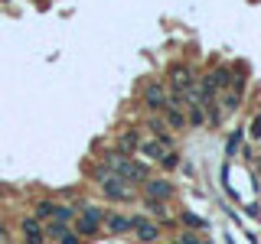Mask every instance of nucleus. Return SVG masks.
<instances>
[{
  "label": "nucleus",
  "instance_id": "16",
  "mask_svg": "<svg viewBox=\"0 0 261 244\" xmlns=\"http://www.w3.org/2000/svg\"><path fill=\"white\" fill-rule=\"evenodd\" d=\"M160 163H163V166H167V169H173L176 163H179V160H176V150H170V153H167V157H163Z\"/></svg>",
  "mask_w": 261,
  "mask_h": 244
},
{
  "label": "nucleus",
  "instance_id": "7",
  "mask_svg": "<svg viewBox=\"0 0 261 244\" xmlns=\"http://www.w3.org/2000/svg\"><path fill=\"white\" fill-rule=\"evenodd\" d=\"M134 234H137V238H141L144 244H150V241H157V238H160V228L153 225L150 218H141V215H137V218H134Z\"/></svg>",
  "mask_w": 261,
  "mask_h": 244
},
{
  "label": "nucleus",
  "instance_id": "3",
  "mask_svg": "<svg viewBox=\"0 0 261 244\" xmlns=\"http://www.w3.org/2000/svg\"><path fill=\"white\" fill-rule=\"evenodd\" d=\"M193 88H196V78H193V72L186 69V65H173V69H170V92H173V98H179V101H186Z\"/></svg>",
  "mask_w": 261,
  "mask_h": 244
},
{
  "label": "nucleus",
  "instance_id": "17",
  "mask_svg": "<svg viewBox=\"0 0 261 244\" xmlns=\"http://www.w3.org/2000/svg\"><path fill=\"white\" fill-rule=\"evenodd\" d=\"M239 140H242V134H235L232 140H228V153H235V146H239Z\"/></svg>",
  "mask_w": 261,
  "mask_h": 244
},
{
  "label": "nucleus",
  "instance_id": "15",
  "mask_svg": "<svg viewBox=\"0 0 261 244\" xmlns=\"http://www.w3.org/2000/svg\"><path fill=\"white\" fill-rule=\"evenodd\" d=\"M147 211H150V215H163V218H167V208H163V202L160 199H147Z\"/></svg>",
  "mask_w": 261,
  "mask_h": 244
},
{
  "label": "nucleus",
  "instance_id": "8",
  "mask_svg": "<svg viewBox=\"0 0 261 244\" xmlns=\"http://www.w3.org/2000/svg\"><path fill=\"white\" fill-rule=\"evenodd\" d=\"M170 150H173V146H167V140H160V137H153V140H141V153L147 160H163Z\"/></svg>",
  "mask_w": 261,
  "mask_h": 244
},
{
  "label": "nucleus",
  "instance_id": "1",
  "mask_svg": "<svg viewBox=\"0 0 261 244\" xmlns=\"http://www.w3.org/2000/svg\"><path fill=\"white\" fill-rule=\"evenodd\" d=\"M105 166L111 169V173H118V176H124L127 182H147V166L144 163H137V160H130L124 157V153H108L105 157Z\"/></svg>",
  "mask_w": 261,
  "mask_h": 244
},
{
  "label": "nucleus",
  "instance_id": "5",
  "mask_svg": "<svg viewBox=\"0 0 261 244\" xmlns=\"http://www.w3.org/2000/svg\"><path fill=\"white\" fill-rule=\"evenodd\" d=\"M98 228H101V208H95V205H85V208H82V215H79V225H75V231H79V234H95Z\"/></svg>",
  "mask_w": 261,
  "mask_h": 244
},
{
  "label": "nucleus",
  "instance_id": "4",
  "mask_svg": "<svg viewBox=\"0 0 261 244\" xmlns=\"http://www.w3.org/2000/svg\"><path fill=\"white\" fill-rule=\"evenodd\" d=\"M144 104L150 111H163L170 104V95H167V88H163V81H147L144 85Z\"/></svg>",
  "mask_w": 261,
  "mask_h": 244
},
{
  "label": "nucleus",
  "instance_id": "10",
  "mask_svg": "<svg viewBox=\"0 0 261 244\" xmlns=\"http://www.w3.org/2000/svg\"><path fill=\"white\" fill-rule=\"evenodd\" d=\"M49 234L56 238V244H79V231H72V228H69V225H62V222H56Z\"/></svg>",
  "mask_w": 261,
  "mask_h": 244
},
{
  "label": "nucleus",
  "instance_id": "19",
  "mask_svg": "<svg viewBox=\"0 0 261 244\" xmlns=\"http://www.w3.org/2000/svg\"><path fill=\"white\" fill-rule=\"evenodd\" d=\"M4 234H7V228H4V222H0V238H4Z\"/></svg>",
  "mask_w": 261,
  "mask_h": 244
},
{
  "label": "nucleus",
  "instance_id": "2",
  "mask_svg": "<svg viewBox=\"0 0 261 244\" xmlns=\"http://www.w3.org/2000/svg\"><path fill=\"white\" fill-rule=\"evenodd\" d=\"M98 179H101V189H105V195H108L111 202H130L134 199V182H127V179L118 176V173L108 176V166L98 169Z\"/></svg>",
  "mask_w": 261,
  "mask_h": 244
},
{
  "label": "nucleus",
  "instance_id": "6",
  "mask_svg": "<svg viewBox=\"0 0 261 244\" xmlns=\"http://www.w3.org/2000/svg\"><path fill=\"white\" fill-rule=\"evenodd\" d=\"M144 195H147V199L167 202L170 195H173V186H170L167 179H147V182H144Z\"/></svg>",
  "mask_w": 261,
  "mask_h": 244
},
{
  "label": "nucleus",
  "instance_id": "18",
  "mask_svg": "<svg viewBox=\"0 0 261 244\" xmlns=\"http://www.w3.org/2000/svg\"><path fill=\"white\" fill-rule=\"evenodd\" d=\"M251 134L261 137V117H255V124H251Z\"/></svg>",
  "mask_w": 261,
  "mask_h": 244
},
{
  "label": "nucleus",
  "instance_id": "14",
  "mask_svg": "<svg viewBox=\"0 0 261 244\" xmlns=\"http://www.w3.org/2000/svg\"><path fill=\"white\" fill-rule=\"evenodd\" d=\"M59 208L62 205H56V202H39V205H36V218H56Z\"/></svg>",
  "mask_w": 261,
  "mask_h": 244
},
{
  "label": "nucleus",
  "instance_id": "12",
  "mask_svg": "<svg viewBox=\"0 0 261 244\" xmlns=\"http://www.w3.org/2000/svg\"><path fill=\"white\" fill-rule=\"evenodd\" d=\"M209 78H212V85H216V92H225V88L228 85H232V69H225V65H222V69H216V72H209Z\"/></svg>",
  "mask_w": 261,
  "mask_h": 244
},
{
  "label": "nucleus",
  "instance_id": "9",
  "mask_svg": "<svg viewBox=\"0 0 261 244\" xmlns=\"http://www.w3.org/2000/svg\"><path fill=\"white\" fill-rule=\"evenodd\" d=\"M105 225H108L111 234H127V231H134V218H124V215H108V218H105Z\"/></svg>",
  "mask_w": 261,
  "mask_h": 244
},
{
  "label": "nucleus",
  "instance_id": "11",
  "mask_svg": "<svg viewBox=\"0 0 261 244\" xmlns=\"http://www.w3.org/2000/svg\"><path fill=\"white\" fill-rule=\"evenodd\" d=\"M118 146L124 153H134V150H141V137H137L134 130H121V134H118Z\"/></svg>",
  "mask_w": 261,
  "mask_h": 244
},
{
  "label": "nucleus",
  "instance_id": "20",
  "mask_svg": "<svg viewBox=\"0 0 261 244\" xmlns=\"http://www.w3.org/2000/svg\"><path fill=\"white\" fill-rule=\"evenodd\" d=\"M30 244H36V241H30Z\"/></svg>",
  "mask_w": 261,
  "mask_h": 244
},
{
  "label": "nucleus",
  "instance_id": "13",
  "mask_svg": "<svg viewBox=\"0 0 261 244\" xmlns=\"http://www.w3.org/2000/svg\"><path fill=\"white\" fill-rule=\"evenodd\" d=\"M23 234H27L30 241L43 238V225H39V218H23Z\"/></svg>",
  "mask_w": 261,
  "mask_h": 244
}]
</instances>
